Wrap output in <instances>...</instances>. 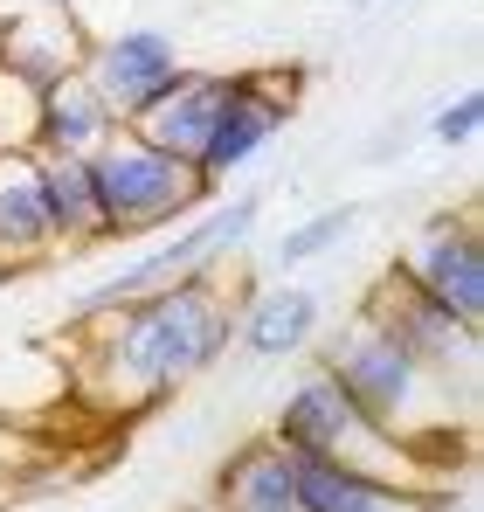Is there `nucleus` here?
I'll list each match as a JSON object with an SVG mask.
<instances>
[{
	"label": "nucleus",
	"mask_w": 484,
	"mask_h": 512,
	"mask_svg": "<svg viewBox=\"0 0 484 512\" xmlns=\"http://www.w3.org/2000/svg\"><path fill=\"white\" fill-rule=\"evenodd\" d=\"M83 367L77 388L104 416H146L187 381H201L236 346V305L222 298V270L160 284L146 298L111 305L104 319H83Z\"/></svg>",
	"instance_id": "1"
},
{
	"label": "nucleus",
	"mask_w": 484,
	"mask_h": 512,
	"mask_svg": "<svg viewBox=\"0 0 484 512\" xmlns=\"http://www.w3.org/2000/svg\"><path fill=\"white\" fill-rule=\"evenodd\" d=\"M319 367L346 388V402L381 429L395 436L422 471H450L464 464V436H471V409L408 353L381 319H367L353 305V319L319 346Z\"/></svg>",
	"instance_id": "2"
},
{
	"label": "nucleus",
	"mask_w": 484,
	"mask_h": 512,
	"mask_svg": "<svg viewBox=\"0 0 484 512\" xmlns=\"http://www.w3.org/2000/svg\"><path fill=\"white\" fill-rule=\"evenodd\" d=\"M90 187H97V215H104V250L111 243H139V236H160V229L187 222L194 208H208L222 194L215 180H201L187 160L160 153L132 125H118L90 153Z\"/></svg>",
	"instance_id": "3"
},
{
	"label": "nucleus",
	"mask_w": 484,
	"mask_h": 512,
	"mask_svg": "<svg viewBox=\"0 0 484 512\" xmlns=\"http://www.w3.org/2000/svg\"><path fill=\"white\" fill-rule=\"evenodd\" d=\"M256 222H263V194H229V201L194 208L187 222L160 229V243H153V250H139L132 263H118L111 277H97V284L83 291V298H77V326H83V319H104V312H111V305H125V298L160 291V284L201 277V270H222V263L256 236Z\"/></svg>",
	"instance_id": "4"
},
{
	"label": "nucleus",
	"mask_w": 484,
	"mask_h": 512,
	"mask_svg": "<svg viewBox=\"0 0 484 512\" xmlns=\"http://www.w3.org/2000/svg\"><path fill=\"white\" fill-rule=\"evenodd\" d=\"M270 436H277L284 450H298V457H332V464H353V471H374V478H395V485L443 492V485L408 457L402 443H395V436H381V429L346 402V388H339L325 367H312V374L277 402ZM443 499H450V492H443Z\"/></svg>",
	"instance_id": "5"
},
{
	"label": "nucleus",
	"mask_w": 484,
	"mask_h": 512,
	"mask_svg": "<svg viewBox=\"0 0 484 512\" xmlns=\"http://www.w3.org/2000/svg\"><path fill=\"white\" fill-rule=\"evenodd\" d=\"M360 312L367 319H381L395 340L464 402V409H478V360H484V346H478V326H464L457 312H443L436 298H422L408 277H395V270H381V284L360 298Z\"/></svg>",
	"instance_id": "6"
},
{
	"label": "nucleus",
	"mask_w": 484,
	"mask_h": 512,
	"mask_svg": "<svg viewBox=\"0 0 484 512\" xmlns=\"http://www.w3.org/2000/svg\"><path fill=\"white\" fill-rule=\"evenodd\" d=\"M291 111H298V77H277V70H242V77H229L222 84V111L208 125V146H201L194 173L215 180V187H229L236 173H249L277 146V132L291 125Z\"/></svg>",
	"instance_id": "7"
},
{
	"label": "nucleus",
	"mask_w": 484,
	"mask_h": 512,
	"mask_svg": "<svg viewBox=\"0 0 484 512\" xmlns=\"http://www.w3.org/2000/svg\"><path fill=\"white\" fill-rule=\"evenodd\" d=\"M180 70H187V56L166 28H111V35H90V49H83V84L111 104L118 125H132L153 97H166Z\"/></svg>",
	"instance_id": "8"
},
{
	"label": "nucleus",
	"mask_w": 484,
	"mask_h": 512,
	"mask_svg": "<svg viewBox=\"0 0 484 512\" xmlns=\"http://www.w3.org/2000/svg\"><path fill=\"white\" fill-rule=\"evenodd\" d=\"M388 270L408 277L422 298H436L443 312H457L464 326H484V236H478L471 215H436V222H422V236H415Z\"/></svg>",
	"instance_id": "9"
},
{
	"label": "nucleus",
	"mask_w": 484,
	"mask_h": 512,
	"mask_svg": "<svg viewBox=\"0 0 484 512\" xmlns=\"http://www.w3.org/2000/svg\"><path fill=\"white\" fill-rule=\"evenodd\" d=\"M90 28L70 7H35V14H0V70L28 90H49L83 70Z\"/></svg>",
	"instance_id": "10"
},
{
	"label": "nucleus",
	"mask_w": 484,
	"mask_h": 512,
	"mask_svg": "<svg viewBox=\"0 0 484 512\" xmlns=\"http://www.w3.org/2000/svg\"><path fill=\"white\" fill-rule=\"evenodd\" d=\"M56 229L42 208V153L35 146H0V270H42L56 263Z\"/></svg>",
	"instance_id": "11"
},
{
	"label": "nucleus",
	"mask_w": 484,
	"mask_h": 512,
	"mask_svg": "<svg viewBox=\"0 0 484 512\" xmlns=\"http://www.w3.org/2000/svg\"><path fill=\"white\" fill-rule=\"evenodd\" d=\"M325 333V298L305 284H263L236 305V346L249 360H298Z\"/></svg>",
	"instance_id": "12"
},
{
	"label": "nucleus",
	"mask_w": 484,
	"mask_h": 512,
	"mask_svg": "<svg viewBox=\"0 0 484 512\" xmlns=\"http://www.w3.org/2000/svg\"><path fill=\"white\" fill-rule=\"evenodd\" d=\"M443 506H450L443 492L395 485V478H374V471H353L332 457H298V512H443Z\"/></svg>",
	"instance_id": "13"
},
{
	"label": "nucleus",
	"mask_w": 484,
	"mask_h": 512,
	"mask_svg": "<svg viewBox=\"0 0 484 512\" xmlns=\"http://www.w3.org/2000/svg\"><path fill=\"white\" fill-rule=\"evenodd\" d=\"M208 512H298V457L277 436H249L222 457Z\"/></svg>",
	"instance_id": "14"
},
{
	"label": "nucleus",
	"mask_w": 484,
	"mask_h": 512,
	"mask_svg": "<svg viewBox=\"0 0 484 512\" xmlns=\"http://www.w3.org/2000/svg\"><path fill=\"white\" fill-rule=\"evenodd\" d=\"M222 70H180L173 77V90L166 97H153L139 118H132V132L139 139H153L160 153H173V160H201V146H208V125H215V111H222Z\"/></svg>",
	"instance_id": "15"
},
{
	"label": "nucleus",
	"mask_w": 484,
	"mask_h": 512,
	"mask_svg": "<svg viewBox=\"0 0 484 512\" xmlns=\"http://www.w3.org/2000/svg\"><path fill=\"white\" fill-rule=\"evenodd\" d=\"M111 132H118L111 104L83 84V70H77V77L42 90V104H35V139H28V146H35V153H77V160H90Z\"/></svg>",
	"instance_id": "16"
},
{
	"label": "nucleus",
	"mask_w": 484,
	"mask_h": 512,
	"mask_svg": "<svg viewBox=\"0 0 484 512\" xmlns=\"http://www.w3.org/2000/svg\"><path fill=\"white\" fill-rule=\"evenodd\" d=\"M42 208L56 229V250H104V215H97V187H90V160L77 153H42Z\"/></svg>",
	"instance_id": "17"
},
{
	"label": "nucleus",
	"mask_w": 484,
	"mask_h": 512,
	"mask_svg": "<svg viewBox=\"0 0 484 512\" xmlns=\"http://www.w3.org/2000/svg\"><path fill=\"white\" fill-rule=\"evenodd\" d=\"M360 229V201H339V208H319V215H305V222H291L284 236H277V250H270V263L277 270H305V263H319V256H332L346 236Z\"/></svg>",
	"instance_id": "18"
},
{
	"label": "nucleus",
	"mask_w": 484,
	"mask_h": 512,
	"mask_svg": "<svg viewBox=\"0 0 484 512\" xmlns=\"http://www.w3.org/2000/svg\"><path fill=\"white\" fill-rule=\"evenodd\" d=\"M478 132H484V90H457V97L429 118V146H443V153L471 146Z\"/></svg>",
	"instance_id": "19"
},
{
	"label": "nucleus",
	"mask_w": 484,
	"mask_h": 512,
	"mask_svg": "<svg viewBox=\"0 0 484 512\" xmlns=\"http://www.w3.org/2000/svg\"><path fill=\"white\" fill-rule=\"evenodd\" d=\"M35 104H42V90L14 84V77L0 70V146H28V139H35Z\"/></svg>",
	"instance_id": "20"
},
{
	"label": "nucleus",
	"mask_w": 484,
	"mask_h": 512,
	"mask_svg": "<svg viewBox=\"0 0 484 512\" xmlns=\"http://www.w3.org/2000/svg\"><path fill=\"white\" fill-rule=\"evenodd\" d=\"M49 7H70V0H49Z\"/></svg>",
	"instance_id": "21"
},
{
	"label": "nucleus",
	"mask_w": 484,
	"mask_h": 512,
	"mask_svg": "<svg viewBox=\"0 0 484 512\" xmlns=\"http://www.w3.org/2000/svg\"><path fill=\"white\" fill-rule=\"evenodd\" d=\"M360 7H374V0H360Z\"/></svg>",
	"instance_id": "22"
},
{
	"label": "nucleus",
	"mask_w": 484,
	"mask_h": 512,
	"mask_svg": "<svg viewBox=\"0 0 484 512\" xmlns=\"http://www.w3.org/2000/svg\"><path fill=\"white\" fill-rule=\"evenodd\" d=\"M201 512H208V506H201Z\"/></svg>",
	"instance_id": "23"
}]
</instances>
